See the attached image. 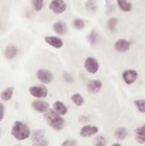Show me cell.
Segmentation results:
<instances>
[{
    "label": "cell",
    "instance_id": "obj_1",
    "mask_svg": "<svg viewBox=\"0 0 145 146\" xmlns=\"http://www.w3.org/2000/svg\"><path fill=\"white\" fill-rule=\"evenodd\" d=\"M44 119L47 124L55 131H62L65 127V119L62 115L58 114L54 110L48 109L46 112H44Z\"/></svg>",
    "mask_w": 145,
    "mask_h": 146
},
{
    "label": "cell",
    "instance_id": "obj_2",
    "mask_svg": "<svg viewBox=\"0 0 145 146\" xmlns=\"http://www.w3.org/2000/svg\"><path fill=\"white\" fill-rule=\"evenodd\" d=\"M11 135L17 140H25L30 136V130L27 124L21 121H16L11 128Z\"/></svg>",
    "mask_w": 145,
    "mask_h": 146
},
{
    "label": "cell",
    "instance_id": "obj_3",
    "mask_svg": "<svg viewBox=\"0 0 145 146\" xmlns=\"http://www.w3.org/2000/svg\"><path fill=\"white\" fill-rule=\"evenodd\" d=\"M67 8H68V5L64 0H52L49 4L50 11L56 15L64 13Z\"/></svg>",
    "mask_w": 145,
    "mask_h": 146
},
{
    "label": "cell",
    "instance_id": "obj_4",
    "mask_svg": "<svg viewBox=\"0 0 145 146\" xmlns=\"http://www.w3.org/2000/svg\"><path fill=\"white\" fill-rule=\"evenodd\" d=\"M28 92H30V95L37 98V99H42V98H46L48 96V88L45 86H33L28 88Z\"/></svg>",
    "mask_w": 145,
    "mask_h": 146
},
{
    "label": "cell",
    "instance_id": "obj_5",
    "mask_svg": "<svg viewBox=\"0 0 145 146\" xmlns=\"http://www.w3.org/2000/svg\"><path fill=\"white\" fill-rule=\"evenodd\" d=\"M85 68L89 74H94L99 69V64L94 57H87L84 63Z\"/></svg>",
    "mask_w": 145,
    "mask_h": 146
},
{
    "label": "cell",
    "instance_id": "obj_6",
    "mask_svg": "<svg viewBox=\"0 0 145 146\" xmlns=\"http://www.w3.org/2000/svg\"><path fill=\"white\" fill-rule=\"evenodd\" d=\"M36 77L37 79L43 84H48L53 80V74L52 73L48 70V69H44V68H41L39 70H37L36 72Z\"/></svg>",
    "mask_w": 145,
    "mask_h": 146
},
{
    "label": "cell",
    "instance_id": "obj_7",
    "mask_svg": "<svg viewBox=\"0 0 145 146\" xmlns=\"http://www.w3.org/2000/svg\"><path fill=\"white\" fill-rule=\"evenodd\" d=\"M138 78V73L134 69H127L123 73V80L127 85L134 84Z\"/></svg>",
    "mask_w": 145,
    "mask_h": 146
},
{
    "label": "cell",
    "instance_id": "obj_8",
    "mask_svg": "<svg viewBox=\"0 0 145 146\" xmlns=\"http://www.w3.org/2000/svg\"><path fill=\"white\" fill-rule=\"evenodd\" d=\"M99 132V128L94 125H85L80 129L79 135L82 137H91Z\"/></svg>",
    "mask_w": 145,
    "mask_h": 146
},
{
    "label": "cell",
    "instance_id": "obj_9",
    "mask_svg": "<svg viewBox=\"0 0 145 146\" xmlns=\"http://www.w3.org/2000/svg\"><path fill=\"white\" fill-rule=\"evenodd\" d=\"M102 86L103 84L99 80H92L87 84V91L93 94H98L101 90Z\"/></svg>",
    "mask_w": 145,
    "mask_h": 146
},
{
    "label": "cell",
    "instance_id": "obj_10",
    "mask_svg": "<svg viewBox=\"0 0 145 146\" xmlns=\"http://www.w3.org/2000/svg\"><path fill=\"white\" fill-rule=\"evenodd\" d=\"M32 107L35 111L44 113L49 109V104L43 100H35L32 102Z\"/></svg>",
    "mask_w": 145,
    "mask_h": 146
},
{
    "label": "cell",
    "instance_id": "obj_11",
    "mask_svg": "<svg viewBox=\"0 0 145 146\" xmlns=\"http://www.w3.org/2000/svg\"><path fill=\"white\" fill-rule=\"evenodd\" d=\"M114 47L118 52H126L130 47V42L125 39H119L115 42Z\"/></svg>",
    "mask_w": 145,
    "mask_h": 146
},
{
    "label": "cell",
    "instance_id": "obj_12",
    "mask_svg": "<svg viewBox=\"0 0 145 146\" xmlns=\"http://www.w3.org/2000/svg\"><path fill=\"white\" fill-rule=\"evenodd\" d=\"M44 40L48 45H50L55 48H61L63 46L62 40L57 36H45Z\"/></svg>",
    "mask_w": 145,
    "mask_h": 146
},
{
    "label": "cell",
    "instance_id": "obj_13",
    "mask_svg": "<svg viewBox=\"0 0 145 146\" xmlns=\"http://www.w3.org/2000/svg\"><path fill=\"white\" fill-rule=\"evenodd\" d=\"M53 29L56 34L63 36L67 33V24L62 22V21H59L54 23L53 25Z\"/></svg>",
    "mask_w": 145,
    "mask_h": 146
},
{
    "label": "cell",
    "instance_id": "obj_14",
    "mask_svg": "<svg viewBox=\"0 0 145 146\" xmlns=\"http://www.w3.org/2000/svg\"><path fill=\"white\" fill-rule=\"evenodd\" d=\"M54 110L62 116H64L68 113V107L62 101H55L54 103Z\"/></svg>",
    "mask_w": 145,
    "mask_h": 146
},
{
    "label": "cell",
    "instance_id": "obj_15",
    "mask_svg": "<svg viewBox=\"0 0 145 146\" xmlns=\"http://www.w3.org/2000/svg\"><path fill=\"white\" fill-rule=\"evenodd\" d=\"M17 55V48L15 45L11 44L5 48V56L7 58V59L11 60V59H13V58H15Z\"/></svg>",
    "mask_w": 145,
    "mask_h": 146
},
{
    "label": "cell",
    "instance_id": "obj_16",
    "mask_svg": "<svg viewBox=\"0 0 145 146\" xmlns=\"http://www.w3.org/2000/svg\"><path fill=\"white\" fill-rule=\"evenodd\" d=\"M135 133H136V140L139 143H145V124L138 127L136 130Z\"/></svg>",
    "mask_w": 145,
    "mask_h": 146
},
{
    "label": "cell",
    "instance_id": "obj_17",
    "mask_svg": "<svg viewBox=\"0 0 145 146\" xmlns=\"http://www.w3.org/2000/svg\"><path fill=\"white\" fill-rule=\"evenodd\" d=\"M45 135V131L44 130H36L32 132L31 134V139L33 142V145H36L37 143H39L42 138H44Z\"/></svg>",
    "mask_w": 145,
    "mask_h": 146
},
{
    "label": "cell",
    "instance_id": "obj_18",
    "mask_svg": "<svg viewBox=\"0 0 145 146\" xmlns=\"http://www.w3.org/2000/svg\"><path fill=\"white\" fill-rule=\"evenodd\" d=\"M13 93H14V87L10 86L1 92V94H0V99L3 101H9L11 100L13 96Z\"/></svg>",
    "mask_w": 145,
    "mask_h": 146
},
{
    "label": "cell",
    "instance_id": "obj_19",
    "mask_svg": "<svg viewBox=\"0 0 145 146\" xmlns=\"http://www.w3.org/2000/svg\"><path fill=\"white\" fill-rule=\"evenodd\" d=\"M117 4L119 9L124 12H129L132 10V5L128 0H117Z\"/></svg>",
    "mask_w": 145,
    "mask_h": 146
},
{
    "label": "cell",
    "instance_id": "obj_20",
    "mask_svg": "<svg viewBox=\"0 0 145 146\" xmlns=\"http://www.w3.org/2000/svg\"><path fill=\"white\" fill-rule=\"evenodd\" d=\"M114 135H115L116 138H117L118 140L122 141V140L125 139L126 137L128 136V131L124 127H119L118 129H116V131L114 132Z\"/></svg>",
    "mask_w": 145,
    "mask_h": 146
},
{
    "label": "cell",
    "instance_id": "obj_21",
    "mask_svg": "<svg viewBox=\"0 0 145 146\" xmlns=\"http://www.w3.org/2000/svg\"><path fill=\"white\" fill-rule=\"evenodd\" d=\"M119 23V19L117 17H111L107 22V28L111 32H115L117 30V26Z\"/></svg>",
    "mask_w": 145,
    "mask_h": 146
},
{
    "label": "cell",
    "instance_id": "obj_22",
    "mask_svg": "<svg viewBox=\"0 0 145 146\" xmlns=\"http://www.w3.org/2000/svg\"><path fill=\"white\" fill-rule=\"evenodd\" d=\"M87 41L92 45H95V44H97L99 42V36L96 32V31H92V32L87 36Z\"/></svg>",
    "mask_w": 145,
    "mask_h": 146
},
{
    "label": "cell",
    "instance_id": "obj_23",
    "mask_svg": "<svg viewBox=\"0 0 145 146\" xmlns=\"http://www.w3.org/2000/svg\"><path fill=\"white\" fill-rule=\"evenodd\" d=\"M71 100L77 106H81L84 104V101H85L84 100V98L79 94H74L73 95H72Z\"/></svg>",
    "mask_w": 145,
    "mask_h": 146
},
{
    "label": "cell",
    "instance_id": "obj_24",
    "mask_svg": "<svg viewBox=\"0 0 145 146\" xmlns=\"http://www.w3.org/2000/svg\"><path fill=\"white\" fill-rule=\"evenodd\" d=\"M72 24H73V28L76 29V30H78V31L82 30V29H84L85 26V23L82 19H80V18H76V19H74V20L73 21V23H72Z\"/></svg>",
    "mask_w": 145,
    "mask_h": 146
},
{
    "label": "cell",
    "instance_id": "obj_25",
    "mask_svg": "<svg viewBox=\"0 0 145 146\" xmlns=\"http://www.w3.org/2000/svg\"><path fill=\"white\" fill-rule=\"evenodd\" d=\"M33 8L36 11H40L43 8L44 0H31Z\"/></svg>",
    "mask_w": 145,
    "mask_h": 146
},
{
    "label": "cell",
    "instance_id": "obj_26",
    "mask_svg": "<svg viewBox=\"0 0 145 146\" xmlns=\"http://www.w3.org/2000/svg\"><path fill=\"white\" fill-rule=\"evenodd\" d=\"M135 105L140 112L145 113V100H135Z\"/></svg>",
    "mask_w": 145,
    "mask_h": 146
},
{
    "label": "cell",
    "instance_id": "obj_27",
    "mask_svg": "<svg viewBox=\"0 0 145 146\" xmlns=\"http://www.w3.org/2000/svg\"><path fill=\"white\" fill-rule=\"evenodd\" d=\"M107 143H108V142H107V139H106L104 136L99 135V136L96 137L94 144H95L96 146H105V145L107 144Z\"/></svg>",
    "mask_w": 145,
    "mask_h": 146
},
{
    "label": "cell",
    "instance_id": "obj_28",
    "mask_svg": "<svg viewBox=\"0 0 145 146\" xmlns=\"http://www.w3.org/2000/svg\"><path fill=\"white\" fill-rule=\"evenodd\" d=\"M85 7L91 11H95L97 9V6H96L94 0H88V1L85 3Z\"/></svg>",
    "mask_w": 145,
    "mask_h": 146
},
{
    "label": "cell",
    "instance_id": "obj_29",
    "mask_svg": "<svg viewBox=\"0 0 145 146\" xmlns=\"http://www.w3.org/2000/svg\"><path fill=\"white\" fill-rule=\"evenodd\" d=\"M63 146H74V145H77V143L75 140H73V139H68L66 141H64V143H62Z\"/></svg>",
    "mask_w": 145,
    "mask_h": 146
},
{
    "label": "cell",
    "instance_id": "obj_30",
    "mask_svg": "<svg viewBox=\"0 0 145 146\" xmlns=\"http://www.w3.org/2000/svg\"><path fill=\"white\" fill-rule=\"evenodd\" d=\"M5 116V106L3 103H0V121L3 120Z\"/></svg>",
    "mask_w": 145,
    "mask_h": 146
},
{
    "label": "cell",
    "instance_id": "obj_31",
    "mask_svg": "<svg viewBox=\"0 0 145 146\" xmlns=\"http://www.w3.org/2000/svg\"><path fill=\"white\" fill-rule=\"evenodd\" d=\"M64 79H65V80L68 81V82H72V81H73L72 76H71L69 74H68V73H65V74H64Z\"/></svg>",
    "mask_w": 145,
    "mask_h": 146
},
{
    "label": "cell",
    "instance_id": "obj_32",
    "mask_svg": "<svg viewBox=\"0 0 145 146\" xmlns=\"http://www.w3.org/2000/svg\"><path fill=\"white\" fill-rule=\"evenodd\" d=\"M48 140H46V139H44V138H42L39 143H37L36 145H39V146H44V145H48Z\"/></svg>",
    "mask_w": 145,
    "mask_h": 146
},
{
    "label": "cell",
    "instance_id": "obj_33",
    "mask_svg": "<svg viewBox=\"0 0 145 146\" xmlns=\"http://www.w3.org/2000/svg\"><path fill=\"white\" fill-rule=\"evenodd\" d=\"M112 146H121V144L120 143H113Z\"/></svg>",
    "mask_w": 145,
    "mask_h": 146
}]
</instances>
